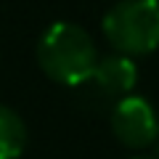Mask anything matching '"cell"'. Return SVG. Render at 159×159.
<instances>
[{
    "mask_svg": "<svg viewBox=\"0 0 159 159\" xmlns=\"http://www.w3.org/2000/svg\"><path fill=\"white\" fill-rule=\"evenodd\" d=\"M103 34L119 56H146L159 48V0H119L103 16Z\"/></svg>",
    "mask_w": 159,
    "mask_h": 159,
    "instance_id": "obj_2",
    "label": "cell"
},
{
    "mask_svg": "<svg viewBox=\"0 0 159 159\" xmlns=\"http://www.w3.org/2000/svg\"><path fill=\"white\" fill-rule=\"evenodd\" d=\"M111 133L127 148H148L159 138V119L154 106L141 96H127L109 111Z\"/></svg>",
    "mask_w": 159,
    "mask_h": 159,
    "instance_id": "obj_4",
    "label": "cell"
},
{
    "mask_svg": "<svg viewBox=\"0 0 159 159\" xmlns=\"http://www.w3.org/2000/svg\"><path fill=\"white\" fill-rule=\"evenodd\" d=\"M37 61L40 69L53 82L77 88L93 72L98 58L90 34L82 27L69 21H56L53 27L43 32L37 43Z\"/></svg>",
    "mask_w": 159,
    "mask_h": 159,
    "instance_id": "obj_1",
    "label": "cell"
},
{
    "mask_svg": "<svg viewBox=\"0 0 159 159\" xmlns=\"http://www.w3.org/2000/svg\"><path fill=\"white\" fill-rule=\"evenodd\" d=\"M27 146V127L13 109L0 103V159H19Z\"/></svg>",
    "mask_w": 159,
    "mask_h": 159,
    "instance_id": "obj_5",
    "label": "cell"
},
{
    "mask_svg": "<svg viewBox=\"0 0 159 159\" xmlns=\"http://www.w3.org/2000/svg\"><path fill=\"white\" fill-rule=\"evenodd\" d=\"M151 159H159V138L154 141V157H151Z\"/></svg>",
    "mask_w": 159,
    "mask_h": 159,
    "instance_id": "obj_6",
    "label": "cell"
},
{
    "mask_svg": "<svg viewBox=\"0 0 159 159\" xmlns=\"http://www.w3.org/2000/svg\"><path fill=\"white\" fill-rule=\"evenodd\" d=\"M138 159H143V157H138Z\"/></svg>",
    "mask_w": 159,
    "mask_h": 159,
    "instance_id": "obj_7",
    "label": "cell"
},
{
    "mask_svg": "<svg viewBox=\"0 0 159 159\" xmlns=\"http://www.w3.org/2000/svg\"><path fill=\"white\" fill-rule=\"evenodd\" d=\"M138 80V69L133 64V58L127 56H106L93 66V72L80 82L77 101L85 103L88 109L98 111V109H109L111 111L122 98L133 96Z\"/></svg>",
    "mask_w": 159,
    "mask_h": 159,
    "instance_id": "obj_3",
    "label": "cell"
}]
</instances>
